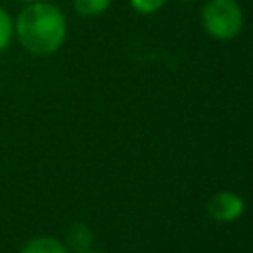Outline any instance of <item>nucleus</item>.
I'll list each match as a JSON object with an SVG mask.
<instances>
[{
    "mask_svg": "<svg viewBox=\"0 0 253 253\" xmlns=\"http://www.w3.org/2000/svg\"><path fill=\"white\" fill-rule=\"evenodd\" d=\"M14 34L20 45L32 55L55 53L67 36V20L51 2H32L20 10L14 22Z\"/></svg>",
    "mask_w": 253,
    "mask_h": 253,
    "instance_id": "f257e3e1",
    "label": "nucleus"
},
{
    "mask_svg": "<svg viewBox=\"0 0 253 253\" xmlns=\"http://www.w3.org/2000/svg\"><path fill=\"white\" fill-rule=\"evenodd\" d=\"M202 24L215 40H231L241 32L243 12L235 0H208L202 8Z\"/></svg>",
    "mask_w": 253,
    "mask_h": 253,
    "instance_id": "f03ea898",
    "label": "nucleus"
},
{
    "mask_svg": "<svg viewBox=\"0 0 253 253\" xmlns=\"http://www.w3.org/2000/svg\"><path fill=\"white\" fill-rule=\"evenodd\" d=\"M245 210L243 200L233 192H217L208 202V213L215 221H235Z\"/></svg>",
    "mask_w": 253,
    "mask_h": 253,
    "instance_id": "7ed1b4c3",
    "label": "nucleus"
},
{
    "mask_svg": "<svg viewBox=\"0 0 253 253\" xmlns=\"http://www.w3.org/2000/svg\"><path fill=\"white\" fill-rule=\"evenodd\" d=\"M67 249H73L75 253H81V251H87L91 249L93 245V231L89 229L87 223L83 221H75L67 227V235H65V241Z\"/></svg>",
    "mask_w": 253,
    "mask_h": 253,
    "instance_id": "20e7f679",
    "label": "nucleus"
},
{
    "mask_svg": "<svg viewBox=\"0 0 253 253\" xmlns=\"http://www.w3.org/2000/svg\"><path fill=\"white\" fill-rule=\"evenodd\" d=\"M20 253H69L67 245L51 235H36L32 239H28L22 247Z\"/></svg>",
    "mask_w": 253,
    "mask_h": 253,
    "instance_id": "39448f33",
    "label": "nucleus"
},
{
    "mask_svg": "<svg viewBox=\"0 0 253 253\" xmlns=\"http://www.w3.org/2000/svg\"><path fill=\"white\" fill-rule=\"evenodd\" d=\"M113 0H73V8L81 16H99L103 14Z\"/></svg>",
    "mask_w": 253,
    "mask_h": 253,
    "instance_id": "423d86ee",
    "label": "nucleus"
},
{
    "mask_svg": "<svg viewBox=\"0 0 253 253\" xmlns=\"http://www.w3.org/2000/svg\"><path fill=\"white\" fill-rule=\"evenodd\" d=\"M12 36H14V22L10 14L0 6V53L10 45Z\"/></svg>",
    "mask_w": 253,
    "mask_h": 253,
    "instance_id": "0eeeda50",
    "label": "nucleus"
},
{
    "mask_svg": "<svg viewBox=\"0 0 253 253\" xmlns=\"http://www.w3.org/2000/svg\"><path fill=\"white\" fill-rule=\"evenodd\" d=\"M166 0H130V6L140 14H152L164 6Z\"/></svg>",
    "mask_w": 253,
    "mask_h": 253,
    "instance_id": "6e6552de",
    "label": "nucleus"
},
{
    "mask_svg": "<svg viewBox=\"0 0 253 253\" xmlns=\"http://www.w3.org/2000/svg\"><path fill=\"white\" fill-rule=\"evenodd\" d=\"M81 253H103V251H95V249H87V251H81Z\"/></svg>",
    "mask_w": 253,
    "mask_h": 253,
    "instance_id": "1a4fd4ad",
    "label": "nucleus"
},
{
    "mask_svg": "<svg viewBox=\"0 0 253 253\" xmlns=\"http://www.w3.org/2000/svg\"><path fill=\"white\" fill-rule=\"evenodd\" d=\"M20 2H24V4H32V2H40V0H20Z\"/></svg>",
    "mask_w": 253,
    "mask_h": 253,
    "instance_id": "9d476101",
    "label": "nucleus"
},
{
    "mask_svg": "<svg viewBox=\"0 0 253 253\" xmlns=\"http://www.w3.org/2000/svg\"><path fill=\"white\" fill-rule=\"evenodd\" d=\"M184 2H190V0H184Z\"/></svg>",
    "mask_w": 253,
    "mask_h": 253,
    "instance_id": "9b49d317",
    "label": "nucleus"
}]
</instances>
